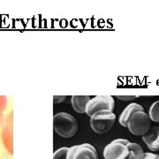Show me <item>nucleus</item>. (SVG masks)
Instances as JSON below:
<instances>
[{
  "instance_id": "obj_14",
  "label": "nucleus",
  "mask_w": 159,
  "mask_h": 159,
  "mask_svg": "<svg viewBox=\"0 0 159 159\" xmlns=\"http://www.w3.org/2000/svg\"><path fill=\"white\" fill-rule=\"evenodd\" d=\"M143 159H159V155L153 153H145Z\"/></svg>"
},
{
  "instance_id": "obj_5",
  "label": "nucleus",
  "mask_w": 159,
  "mask_h": 159,
  "mask_svg": "<svg viewBox=\"0 0 159 159\" xmlns=\"http://www.w3.org/2000/svg\"><path fill=\"white\" fill-rule=\"evenodd\" d=\"M115 102L113 97L111 96H97L90 99L86 106V113L89 116H93L95 113L107 111L113 112Z\"/></svg>"
},
{
  "instance_id": "obj_8",
  "label": "nucleus",
  "mask_w": 159,
  "mask_h": 159,
  "mask_svg": "<svg viewBox=\"0 0 159 159\" xmlns=\"http://www.w3.org/2000/svg\"><path fill=\"white\" fill-rule=\"evenodd\" d=\"M138 111H144V108L142 105L135 103V102L128 104L125 108V110L122 111V113L119 117V124L123 125L124 127H127V122L131 118V116L135 112H138Z\"/></svg>"
},
{
  "instance_id": "obj_7",
  "label": "nucleus",
  "mask_w": 159,
  "mask_h": 159,
  "mask_svg": "<svg viewBox=\"0 0 159 159\" xmlns=\"http://www.w3.org/2000/svg\"><path fill=\"white\" fill-rule=\"evenodd\" d=\"M143 142L146 143L151 151L159 150V126L151 127L148 132L142 136Z\"/></svg>"
},
{
  "instance_id": "obj_1",
  "label": "nucleus",
  "mask_w": 159,
  "mask_h": 159,
  "mask_svg": "<svg viewBox=\"0 0 159 159\" xmlns=\"http://www.w3.org/2000/svg\"><path fill=\"white\" fill-rule=\"evenodd\" d=\"M53 127L58 135L64 138H71L76 134L79 125L73 115L59 112L53 117Z\"/></svg>"
},
{
  "instance_id": "obj_6",
  "label": "nucleus",
  "mask_w": 159,
  "mask_h": 159,
  "mask_svg": "<svg viewBox=\"0 0 159 159\" xmlns=\"http://www.w3.org/2000/svg\"><path fill=\"white\" fill-rule=\"evenodd\" d=\"M67 159H98V154L93 145L83 143L69 148Z\"/></svg>"
},
{
  "instance_id": "obj_12",
  "label": "nucleus",
  "mask_w": 159,
  "mask_h": 159,
  "mask_svg": "<svg viewBox=\"0 0 159 159\" xmlns=\"http://www.w3.org/2000/svg\"><path fill=\"white\" fill-rule=\"evenodd\" d=\"M69 148L64 147L56 150L53 154V159H67V152Z\"/></svg>"
},
{
  "instance_id": "obj_15",
  "label": "nucleus",
  "mask_w": 159,
  "mask_h": 159,
  "mask_svg": "<svg viewBox=\"0 0 159 159\" xmlns=\"http://www.w3.org/2000/svg\"><path fill=\"white\" fill-rule=\"evenodd\" d=\"M66 99V97H54V102L59 103Z\"/></svg>"
},
{
  "instance_id": "obj_9",
  "label": "nucleus",
  "mask_w": 159,
  "mask_h": 159,
  "mask_svg": "<svg viewBox=\"0 0 159 159\" xmlns=\"http://www.w3.org/2000/svg\"><path fill=\"white\" fill-rule=\"evenodd\" d=\"M91 98L89 96H74L72 97L71 102L74 110L78 113H85L86 106Z\"/></svg>"
},
{
  "instance_id": "obj_2",
  "label": "nucleus",
  "mask_w": 159,
  "mask_h": 159,
  "mask_svg": "<svg viewBox=\"0 0 159 159\" xmlns=\"http://www.w3.org/2000/svg\"><path fill=\"white\" fill-rule=\"evenodd\" d=\"M116 115L112 111H102L90 117V126L97 134H105L112 128L116 122Z\"/></svg>"
},
{
  "instance_id": "obj_11",
  "label": "nucleus",
  "mask_w": 159,
  "mask_h": 159,
  "mask_svg": "<svg viewBox=\"0 0 159 159\" xmlns=\"http://www.w3.org/2000/svg\"><path fill=\"white\" fill-rule=\"evenodd\" d=\"M148 116L150 120L154 122H159V100L151 105L148 111Z\"/></svg>"
},
{
  "instance_id": "obj_3",
  "label": "nucleus",
  "mask_w": 159,
  "mask_h": 159,
  "mask_svg": "<svg viewBox=\"0 0 159 159\" xmlns=\"http://www.w3.org/2000/svg\"><path fill=\"white\" fill-rule=\"evenodd\" d=\"M151 120L145 111L134 113L127 122V128L134 135L143 136L150 129Z\"/></svg>"
},
{
  "instance_id": "obj_13",
  "label": "nucleus",
  "mask_w": 159,
  "mask_h": 159,
  "mask_svg": "<svg viewBox=\"0 0 159 159\" xmlns=\"http://www.w3.org/2000/svg\"><path fill=\"white\" fill-rule=\"evenodd\" d=\"M117 97L119 100H122V101H133L135 98H137L136 96H118Z\"/></svg>"
},
{
  "instance_id": "obj_4",
  "label": "nucleus",
  "mask_w": 159,
  "mask_h": 159,
  "mask_svg": "<svg viewBox=\"0 0 159 159\" xmlns=\"http://www.w3.org/2000/svg\"><path fill=\"white\" fill-rule=\"evenodd\" d=\"M130 142L125 139H116L103 149L104 159H125L128 157V145Z\"/></svg>"
},
{
  "instance_id": "obj_10",
  "label": "nucleus",
  "mask_w": 159,
  "mask_h": 159,
  "mask_svg": "<svg viewBox=\"0 0 159 159\" xmlns=\"http://www.w3.org/2000/svg\"><path fill=\"white\" fill-rule=\"evenodd\" d=\"M129 154L125 159H143L145 156V152L143 151L142 146L138 143L130 142L128 145Z\"/></svg>"
}]
</instances>
